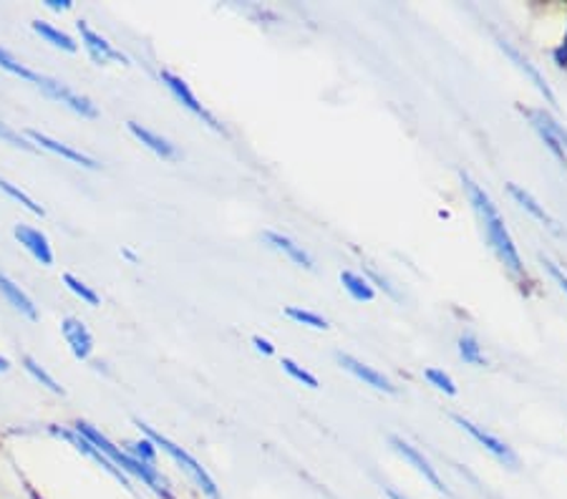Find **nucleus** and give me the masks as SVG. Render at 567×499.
<instances>
[{"label": "nucleus", "instance_id": "obj_1", "mask_svg": "<svg viewBox=\"0 0 567 499\" xmlns=\"http://www.w3.org/2000/svg\"><path fill=\"white\" fill-rule=\"evenodd\" d=\"M462 185H464V192H467V197H469L471 208H475V212H477L487 245L494 250V255L500 257V263L507 270L514 275L525 273V265H522L518 245H514L510 230H507L500 210H497V204L492 202V197H489L469 175H464V171H462Z\"/></svg>", "mask_w": 567, "mask_h": 499}, {"label": "nucleus", "instance_id": "obj_2", "mask_svg": "<svg viewBox=\"0 0 567 499\" xmlns=\"http://www.w3.org/2000/svg\"><path fill=\"white\" fill-rule=\"evenodd\" d=\"M76 432H79L84 439H89V442L97 446V450L104 454V457L111 464H114V467L122 469L129 479L142 481V485L147 487L154 497H159V499H177L175 489H171V485L167 481V477L162 475L159 467H154V464H147V462L134 459L132 454L124 450V446H119V444L111 442L107 434H101L97 426L89 424V421H76Z\"/></svg>", "mask_w": 567, "mask_h": 499}, {"label": "nucleus", "instance_id": "obj_3", "mask_svg": "<svg viewBox=\"0 0 567 499\" xmlns=\"http://www.w3.org/2000/svg\"><path fill=\"white\" fill-rule=\"evenodd\" d=\"M136 426H140V432L152 439L154 446H157L159 452H165L167 457L177 464V469L182 472V475L187 477L189 485H192L197 492H200L204 499H220V487L218 481L212 479V475L208 469L202 467L200 462H197L192 454H189L185 446H179L171 442L169 436H165L162 432H157V429H152L149 424H144V421H136Z\"/></svg>", "mask_w": 567, "mask_h": 499}, {"label": "nucleus", "instance_id": "obj_4", "mask_svg": "<svg viewBox=\"0 0 567 499\" xmlns=\"http://www.w3.org/2000/svg\"><path fill=\"white\" fill-rule=\"evenodd\" d=\"M31 84L46 93L48 99H54L56 104H64L66 109H71L74 114H79L84 119H97L99 117L97 104H93L89 97H84V93L74 91L71 86L64 84V81L51 79V76H46V74H36V76H33Z\"/></svg>", "mask_w": 567, "mask_h": 499}, {"label": "nucleus", "instance_id": "obj_5", "mask_svg": "<svg viewBox=\"0 0 567 499\" xmlns=\"http://www.w3.org/2000/svg\"><path fill=\"white\" fill-rule=\"evenodd\" d=\"M522 111H525V117L530 119V126L540 134V140L545 142L547 149L555 154L557 162H560L563 167H567V132L565 129L557 124L545 109H522Z\"/></svg>", "mask_w": 567, "mask_h": 499}, {"label": "nucleus", "instance_id": "obj_6", "mask_svg": "<svg viewBox=\"0 0 567 499\" xmlns=\"http://www.w3.org/2000/svg\"><path fill=\"white\" fill-rule=\"evenodd\" d=\"M452 421L462 429V432H467L471 439H475V442H477L479 446H485V450H487L489 454H492V457H494L497 462H500L502 467H507V469H518V467H520L518 454H514L512 446L504 444L502 439H497L494 434H489L487 429H482L479 424H475V421L464 419V417H459V414H452Z\"/></svg>", "mask_w": 567, "mask_h": 499}, {"label": "nucleus", "instance_id": "obj_7", "mask_svg": "<svg viewBox=\"0 0 567 499\" xmlns=\"http://www.w3.org/2000/svg\"><path fill=\"white\" fill-rule=\"evenodd\" d=\"M389 444H391V450L399 454V457L407 462V464H411V467H414V472L416 475L426 481L429 487L434 489V492H440V495H444V497H449L452 492H449V487L444 485V479L440 477V472H436V467H432V462H429L424 454H421L416 446H411L407 439H401V436H389Z\"/></svg>", "mask_w": 567, "mask_h": 499}, {"label": "nucleus", "instance_id": "obj_8", "mask_svg": "<svg viewBox=\"0 0 567 499\" xmlns=\"http://www.w3.org/2000/svg\"><path fill=\"white\" fill-rule=\"evenodd\" d=\"M51 434H54V436H58V439H64V442H68V444H71L76 452H81V454H84V457H89L91 462H97V464H99V467L107 472V475H111V477H114L116 481H122V485H124L126 489H134V481H132V479H129V477L124 475V472H122V469H119V467H114V464H111V462H109V459L104 457V454H101V452L97 450V446H93V444L89 442V439H84V436H81L79 432H76V429H62V426H51Z\"/></svg>", "mask_w": 567, "mask_h": 499}, {"label": "nucleus", "instance_id": "obj_9", "mask_svg": "<svg viewBox=\"0 0 567 499\" xmlns=\"http://www.w3.org/2000/svg\"><path fill=\"white\" fill-rule=\"evenodd\" d=\"M159 79H162V84L167 86V91L171 93V97H175L187 111H192L197 119H202V122L208 124V126H212L214 132H225L218 119H214L210 111L200 104V99L194 97L192 89H189V84L185 79H179V76L171 74V71H159Z\"/></svg>", "mask_w": 567, "mask_h": 499}, {"label": "nucleus", "instance_id": "obj_10", "mask_svg": "<svg viewBox=\"0 0 567 499\" xmlns=\"http://www.w3.org/2000/svg\"><path fill=\"white\" fill-rule=\"evenodd\" d=\"M76 29H79L86 54L91 56L93 64H99V66L129 64V58L122 54V51L114 48V43H109V38H104V36H101V33L93 31L89 23L79 21V23H76Z\"/></svg>", "mask_w": 567, "mask_h": 499}, {"label": "nucleus", "instance_id": "obj_11", "mask_svg": "<svg viewBox=\"0 0 567 499\" xmlns=\"http://www.w3.org/2000/svg\"><path fill=\"white\" fill-rule=\"evenodd\" d=\"M62 333H64V341L66 346L71 348L74 358L79 361H89L93 354V335L91 331L86 329V323L81 318H74V315H66L62 321Z\"/></svg>", "mask_w": 567, "mask_h": 499}, {"label": "nucleus", "instance_id": "obj_12", "mask_svg": "<svg viewBox=\"0 0 567 499\" xmlns=\"http://www.w3.org/2000/svg\"><path fill=\"white\" fill-rule=\"evenodd\" d=\"M13 237L19 240V245L23 250H29V253L36 257L41 265H46V268L54 265V247H51L48 237L43 235L41 230L25 225V222H19V225L13 228Z\"/></svg>", "mask_w": 567, "mask_h": 499}, {"label": "nucleus", "instance_id": "obj_13", "mask_svg": "<svg viewBox=\"0 0 567 499\" xmlns=\"http://www.w3.org/2000/svg\"><path fill=\"white\" fill-rule=\"evenodd\" d=\"M25 136H29L33 146H41V149H46V152H51V154H58V157L74 162V165L86 167V169H99V162H97V159L89 157V154L79 152V149H74L71 144L58 142V140H54V136H48V134L33 132V129H31V132L25 134Z\"/></svg>", "mask_w": 567, "mask_h": 499}, {"label": "nucleus", "instance_id": "obj_14", "mask_svg": "<svg viewBox=\"0 0 567 499\" xmlns=\"http://www.w3.org/2000/svg\"><path fill=\"white\" fill-rule=\"evenodd\" d=\"M497 43H500V48L504 51V54H507V56H510V62H512L514 66H518V68H520V71H522V74H525V76H527V79H530L532 84H535V86H537V91H540V93H543V97L547 99V104H553V107H557V97H555V93H553V89H549V84L545 81V76H543V74H540V68H537L535 64H532L527 56H522V54H520V51L512 46V43H510V41H504V38H497Z\"/></svg>", "mask_w": 567, "mask_h": 499}, {"label": "nucleus", "instance_id": "obj_15", "mask_svg": "<svg viewBox=\"0 0 567 499\" xmlns=\"http://www.w3.org/2000/svg\"><path fill=\"white\" fill-rule=\"evenodd\" d=\"M336 361L338 364L346 368L348 374H354L358 381H364L366 386H371V389H376V391H386V393H397V386H393L389 378H386L381 372H376V368H371V366H366L364 361H358V358H354V356H348V354H336Z\"/></svg>", "mask_w": 567, "mask_h": 499}, {"label": "nucleus", "instance_id": "obj_16", "mask_svg": "<svg viewBox=\"0 0 567 499\" xmlns=\"http://www.w3.org/2000/svg\"><path fill=\"white\" fill-rule=\"evenodd\" d=\"M0 296L8 300V306L13 308L15 313H21L29 318V321H38V311H36V303L29 298V292H25L19 282H13L8 278L5 273H0Z\"/></svg>", "mask_w": 567, "mask_h": 499}, {"label": "nucleus", "instance_id": "obj_17", "mask_svg": "<svg viewBox=\"0 0 567 499\" xmlns=\"http://www.w3.org/2000/svg\"><path fill=\"white\" fill-rule=\"evenodd\" d=\"M507 192H510V195L514 197V202H518L522 210L530 212L532 218H535L537 222H543V225H545L549 232H555V235H563V230H560V225H557V222H555L553 214H549V212L543 208V204H540V202L535 200V197H532V195L527 192V189H522V187H518L514 182H510V185H507Z\"/></svg>", "mask_w": 567, "mask_h": 499}, {"label": "nucleus", "instance_id": "obj_18", "mask_svg": "<svg viewBox=\"0 0 567 499\" xmlns=\"http://www.w3.org/2000/svg\"><path fill=\"white\" fill-rule=\"evenodd\" d=\"M129 132H132V136H134L136 142L144 144L149 152L157 154V157H162V159H177V154H179L177 146L171 144L169 140H165V136H162V134L152 132V129L136 124V122H129Z\"/></svg>", "mask_w": 567, "mask_h": 499}, {"label": "nucleus", "instance_id": "obj_19", "mask_svg": "<svg viewBox=\"0 0 567 499\" xmlns=\"http://www.w3.org/2000/svg\"><path fill=\"white\" fill-rule=\"evenodd\" d=\"M263 237H265V243H268L273 250H278V253L286 255L290 263H296V265H300V268H305V270L313 268V257L308 255L305 250L300 247L298 243H293V240H290L288 235H280V232L268 230Z\"/></svg>", "mask_w": 567, "mask_h": 499}, {"label": "nucleus", "instance_id": "obj_20", "mask_svg": "<svg viewBox=\"0 0 567 499\" xmlns=\"http://www.w3.org/2000/svg\"><path fill=\"white\" fill-rule=\"evenodd\" d=\"M31 25H33V31H36L38 36L46 43H51L54 48H62V51H66V54H76V51H79V43L68 36V33L58 31L56 25H51L46 21H33Z\"/></svg>", "mask_w": 567, "mask_h": 499}, {"label": "nucleus", "instance_id": "obj_21", "mask_svg": "<svg viewBox=\"0 0 567 499\" xmlns=\"http://www.w3.org/2000/svg\"><path fill=\"white\" fill-rule=\"evenodd\" d=\"M341 282H343V288L348 290L351 298H356V300H374L376 298L374 286L364 278V275L343 270L341 273Z\"/></svg>", "mask_w": 567, "mask_h": 499}, {"label": "nucleus", "instance_id": "obj_22", "mask_svg": "<svg viewBox=\"0 0 567 499\" xmlns=\"http://www.w3.org/2000/svg\"><path fill=\"white\" fill-rule=\"evenodd\" d=\"M457 351H459V356H462L464 364L477 366V368H485V366H487V358H485V354H482V346H479V341H477L471 333L459 335Z\"/></svg>", "mask_w": 567, "mask_h": 499}, {"label": "nucleus", "instance_id": "obj_23", "mask_svg": "<svg viewBox=\"0 0 567 499\" xmlns=\"http://www.w3.org/2000/svg\"><path fill=\"white\" fill-rule=\"evenodd\" d=\"M23 368L33 376V381H38V384L43 386V389H48L51 393H56V396H64V389H62V386H58L56 378L51 376V374L46 372V368H43V366L38 364L36 358L25 356V358H23Z\"/></svg>", "mask_w": 567, "mask_h": 499}, {"label": "nucleus", "instance_id": "obj_24", "mask_svg": "<svg viewBox=\"0 0 567 499\" xmlns=\"http://www.w3.org/2000/svg\"><path fill=\"white\" fill-rule=\"evenodd\" d=\"M124 450H126L129 454H132L134 459L147 462V464H154V467H157V454H159V450H157V446H154L152 439H147V436L134 439V442H126V444H124Z\"/></svg>", "mask_w": 567, "mask_h": 499}, {"label": "nucleus", "instance_id": "obj_25", "mask_svg": "<svg viewBox=\"0 0 567 499\" xmlns=\"http://www.w3.org/2000/svg\"><path fill=\"white\" fill-rule=\"evenodd\" d=\"M64 286L74 292L76 298H81L86 306H91V308H97L99 303H101V298H99V292L93 290V288H89L86 286V282L81 280V278H76V275H71V273H66L64 275Z\"/></svg>", "mask_w": 567, "mask_h": 499}, {"label": "nucleus", "instance_id": "obj_26", "mask_svg": "<svg viewBox=\"0 0 567 499\" xmlns=\"http://www.w3.org/2000/svg\"><path fill=\"white\" fill-rule=\"evenodd\" d=\"M0 189H3V192H5L8 197H11V200H15L19 204H23V208L29 210L31 214H38V218H43V214H46V210H43L41 204H38L36 200H33V197L25 195L23 189H19V187L13 185V182H8V179H0Z\"/></svg>", "mask_w": 567, "mask_h": 499}, {"label": "nucleus", "instance_id": "obj_27", "mask_svg": "<svg viewBox=\"0 0 567 499\" xmlns=\"http://www.w3.org/2000/svg\"><path fill=\"white\" fill-rule=\"evenodd\" d=\"M0 68H3V71H8V74H13V76H19V79H23V81H33V76H36V71H31L29 66H23L19 58H15L11 51H5L3 46H0Z\"/></svg>", "mask_w": 567, "mask_h": 499}, {"label": "nucleus", "instance_id": "obj_28", "mask_svg": "<svg viewBox=\"0 0 567 499\" xmlns=\"http://www.w3.org/2000/svg\"><path fill=\"white\" fill-rule=\"evenodd\" d=\"M286 315L290 318V321H296L300 325H308V329H315V331L329 329V321H325V318H321L318 313H311V311H303V308L290 306V308H286Z\"/></svg>", "mask_w": 567, "mask_h": 499}, {"label": "nucleus", "instance_id": "obj_29", "mask_svg": "<svg viewBox=\"0 0 567 499\" xmlns=\"http://www.w3.org/2000/svg\"><path fill=\"white\" fill-rule=\"evenodd\" d=\"M280 366H282V372H286L290 378H296L298 384L308 386V389H318V378L311 372H305L303 366H298L293 358H282Z\"/></svg>", "mask_w": 567, "mask_h": 499}, {"label": "nucleus", "instance_id": "obj_30", "mask_svg": "<svg viewBox=\"0 0 567 499\" xmlns=\"http://www.w3.org/2000/svg\"><path fill=\"white\" fill-rule=\"evenodd\" d=\"M0 142H5V144H11V146H15V149H25V152H33L36 149V146L31 144V140L25 134H21V132H15L13 126H8L3 119H0Z\"/></svg>", "mask_w": 567, "mask_h": 499}, {"label": "nucleus", "instance_id": "obj_31", "mask_svg": "<svg viewBox=\"0 0 567 499\" xmlns=\"http://www.w3.org/2000/svg\"><path fill=\"white\" fill-rule=\"evenodd\" d=\"M426 381L434 386V389H440V391H444L446 396H454L457 393V384H454V378L449 376V374H444V372H440V368H426Z\"/></svg>", "mask_w": 567, "mask_h": 499}, {"label": "nucleus", "instance_id": "obj_32", "mask_svg": "<svg viewBox=\"0 0 567 499\" xmlns=\"http://www.w3.org/2000/svg\"><path fill=\"white\" fill-rule=\"evenodd\" d=\"M543 265H545V270L549 273V275H553V280L557 282V286H560L565 292H567V275L560 270V268H557V265L555 263H549V260H543Z\"/></svg>", "mask_w": 567, "mask_h": 499}, {"label": "nucleus", "instance_id": "obj_33", "mask_svg": "<svg viewBox=\"0 0 567 499\" xmlns=\"http://www.w3.org/2000/svg\"><path fill=\"white\" fill-rule=\"evenodd\" d=\"M253 346H255L257 354H263V356H273L275 354V346H273L268 339H263V335H253Z\"/></svg>", "mask_w": 567, "mask_h": 499}, {"label": "nucleus", "instance_id": "obj_34", "mask_svg": "<svg viewBox=\"0 0 567 499\" xmlns=\"http://www.w3.org/2000/svg\"><path fill=\"white\" fill-rule=\"evenodd\" d=\"M553 58H555V64H557V66H560V68H567V31H565V38H563L560 46L555 48Z\"/></svg>", "mask_w": 567, "mask_h": 499}, {"label": "nucleus", "instance_id": "obj_35", "mask_svg": "<svg viewBox=\"0 0 567 499\" xmlns=\"http://www.w3.org/2000/svg\"><path fill=\"white\" fill-rule=\"evenodd\" d=\"M46 8H51V11L64 13V11H71L74 3H71V0H46Z\"/></svg>", "mask_w": 567, "mask_h": 499}, {"label": "nucleus", "instance_id": "obj_36", "mask_svg": "<svg viewBox=\"0 0 567 499\" xmlns=\"http://www.w3.org/2000/svg\"><path fill=\"white\" fill-rule=\"evenodd\" d=\"M368 275H371V278H374V280L378 282V286H381V288H383L386 292H389V296H391V298H399V292H397V290H393V288L389 286V282H386V280L381 278V275H378V273H374V270H368Z\"/></svg>", "mask_w": 567, "mask_h": 499}, {"label": "nucleus", "instance_id": "obj_37", "mask_svg": "<svg viewBox=\"0 0 567 499\" xmlns=\"http://www.w3.org/2000/svg\"><path fill=\"white\" fill-rule=\"evenodd\" d=\"M11 372V361H8L5 356H0V374H8Z\"/></svg>", "mask_w": 567, "mask_h": 499}, {"label": "nucleus", "instance_id": "obj_38", "mask_svg": "<svg viewBox=\"0 0 567 499\" xmlns=\"http://www.w3.org/2000/svg\"><path fill=\"white\" fill-rule=\"evenodd\" d=\"M386 497H389V499H409L407 495H401V492H397V489H386Z\"/></svg>", "mask_w": 567, "mask_h": 499}, {"label": "nucleus", "instance_id": "obj_39", "mask_svg": "<svg viewBox=\"0 0 567 499\" xmlns=\"http://www.w3.org/2000/svg\"><path fill=\"white\" fill-rule=\"evenodd\" d=\"M31 497H33V499H43V497H38L36 492H31Z\"/></svg>", "mask_w": 567, "mask_h": 499}]
</instances>
